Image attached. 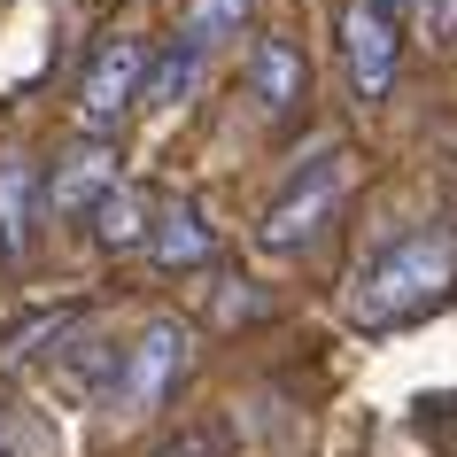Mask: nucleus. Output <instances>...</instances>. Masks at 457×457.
Returning a JSON list of instances; mask_svg holds the SVG:
<instances>
[{
    "label": "nucleus",
    "instance_id": "2",
    "mask_svg": "<svg viewBox=\"0 0 457 457\" xmlns=\"http://www.w3.org/2000/svg\"><path fill=\"white\" fill-rule=\"evenodd\" d=\"M341 194H349V147H311V155L271 187L264 217H256V248H264V256H303V248L334 225Z\"/></svg>",
    "mask_w": 457,
    "mask_h": 457
},
{
    "label": "nucleus",
    "instance_id": "4",
    "mask_svg": "<svg viewBox=\"0 0 457 457\" xmlns=\"http://www.w3.org/2000/svg\"><path fill=\"white\" fill-rule=\"evenodd\" d=\"M147 62H155L147 39L109 31V39L86 54V71H78V124H86V132H117V124L140 109V94H147Z\"/></svg>",
    "mask_w": 457,
    "mask_h": 457
},
{
    "label": "nucleus",
    "instance_id": "9",
    "mask_svg": "<svg viewBox=\"0 0 457 457\" xmlns=\"http://www.w3.org/2000/svg\"><path fill=\"white\" fill-rule=\"evenodd\" d=\"M202 78H210V47L179 31V39H163V47H155V62H147V94H140V101L155 109V117H179V109L202 94Z\"/></svg>",
    "mask_w": 457,
    "mask_h": 457
},
{
    "label": "nucleus",
    "instance_id": "6",
    "mask_svg": "<svg viewBox=\"0 0 457 457\" xmlns=\"http://www.w3.org/2000/svg\"><path fill=\"white\" fill-rule=\"evenodd\" d=\"M147 256L163 271H202L217 256V225L210 210L194 202V194H170L163 210H155V225H147Z\"/></svg>",
    "mask_w": 457,
    "mask_h": 457
},
{
    "label": "nucleus",
    "instance_id": "12",
    "mask_svg": "<svg viewBox=\"0 0 457 457\" xmlns=\"http://www.w3.org/2000/svg\"><path fill=\"white\" fill-rule=\"evenodd\" d=\"M248 16H256V0H187V8H179L187 39H202V47H217V39L248 31Z\"/></svg>",
    "mask_w": 457,
    "mask_h": 457
},
{
    "label": "nucleus",
    "instance_id": "3",
    "mask_svg": "<svg viewBox=\"0 0 457 457\" xmlns=\"http://www.w3.org/2000/svg\"><path fill=\"white\" fill-rule=\"evenodd\" d=\"M187 372H194V326L187 318H170V311H155L140 326V334L124 341V364H117V387H109V403L117 411H163L179 387H187Z\"/></svg>",
    "mask_w": 457,
    "mask_h": 457
},
{
    "label": "nucleus",
    "instance_id": "8",
    "mask_svg": "<svg viewBox=\"0 0 457 457\" xmlns=\"http://www.w3.org/2000/svg\"><path fill=\"white\" fill-rule=\"evenodd\" d=\"M303 94H311V62H303V47L279 39V31L256 39V47H248V101H256L264 117H295Z\"/></svg>",
    "mask_w": 457,
    "mask_h": 457
},
{
    "label": "nucleus",
    "instance_id": "13",
    "mask_svg": "<svg viewBox=\"0 0 457 457\" xmlns=\"http://www.w3.org/2000/svg\"><path fill=\"white\" fill-rule=\"evenodd\" d=\"M419 31L427 47H457V0H419Z\"/></svg>",
    "mask_w": 457,
    "mask_h": 457
},
{
    "label": "nucleus",
    "instance_id": "5",
    "mask_svg": "<svg viewBox=\"0 0 457 457\" xmlns=\"http://www.w3.org/2000/svg\"><path fill=\"white\" fill-rule=\"evenodd\" d=\"M341 62H349V86H357L364 109H380L403 78V31L380 0H349L341 8Z\"/></svg>",
    "mask_w": 457,
    "mask_h": 457
},
{
    "label": "nucleus",
    "instance_id": "11",
    "mask_svg": "<svg viewBox=\"0 0 457 457\" xmlns=\"http://www.w3.org/2000/svg\"><path fill=\"white\" fill-rule=\"evenodd\" d=\"M94 225V248H109V256H124V248H147V225H155V210H147V194L140 187H109L101 194V210L86 217Z\"/></svg>",
    "mask_w": 457,
    "mask_h": 457
},
{
    "label": "nucleus",
    "instance_id": "14",
    "mask_svg": "<svg viewBox=\"0 0 457 457\" xmlns=\"http://www.w3.org/2000/svg\"><path fill=\"white\" fill-rule=\"evenodd\" d=\"M380 8H387V16H411V8H419V0H380Z\"/></svg>",
    "mask_w": 457,
    "mask_h": 457
},
{
    "label": "nucleus",
    "instance_id": "1",
    "mask_svg": "<svg viewBox=\"0 0 457 457\" xmlns=\"http://www.w3.org/2000/svg\"><path fill=\"white\" fill-rule=\"evenodd\" d=\"M450 287H457V241L450 233H403L395 248H380V256L357 271L349 318L372 326V334H395V326L434 318L450 303Z\"/></svg>",
    "mask_w": 457,
    "mask_h": 457
},
{
    "label": "nucleus",
    "instance_id": "10",
    "mask_svg": "<svg viewBox=\"0 0 457 457\" xmlns=\"http://www.w3.org/2000/svg\"><path fill=\"white\" fill-rule=\"evenodd\" d=\"M31 225H39V179L24 155H0V256L8 264H24Z\"/></svg>",
    "mask_w": 457,
    "mask_h": 457
},
{
    "label": "nucleus",
    "instance_id": "7",
    "mask_svg": "<svg viewBox=\"0 0 457 457\" xmlns=\"http://www.w3.org/2000/svg\"><path fill=\"white\" fill-rule=\"evenodd\" d=\"M109 187H117V147H109V132H94V140H78L71 155L54 163L47 210H54V217H94Z\"/></svg>",
    "mask_w": 457,
    "mask_h": 457
}]
</instances>
